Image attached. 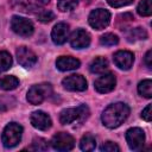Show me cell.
Returning a JSON list of instances; mask_svg holds the SVG:
<instances>
[{
	"mask_svg": "<svg viewBox=\"0 0 152 152\" xmlns=\"http://www.w3.org/2000/svg\"><path fill=\"white\" fill-rule=\"evenodd\" d=\"M129 115V107L124 102L109 104L102 113V124L108 128L119 127Z\"/></svg>",
	"mask_w": 152,
	"mask_h": 152,
	"instance_id": "6da1fadb",
	"label": "cell"
},
{
	"mask_svg": "<svg viewBox=\"0 0 152 152\" xmlns=\"http://www.w3.org/2000/svg\"><path fill=\"white\" fill-rule=\"evenodd\" d=\"M21 135H23V127L17 122H10L4 128L1 135L4 146L7 148H12L17 146L21 140Z\"/></svg>",
	"mask_w": 152,
	"mask_h": 152,
	"instance_id": "7a4b0ae2",
	"label": "cell"
},
{
	"mask_svg": "<svg viewBox=\"0 0 152 152\" xmlns=\"http://www.w3.org/2000/svg\"><path fill=\"white\" fill-rule=\"evenodd\" d=\"M89 115V108L86 104H81L76 108H68L61 112L59 121L63 125H69L75 121H83Z\"/></svg>",
	"mask_w": 152,
	"mask_h": 152,
	"instance_id": "3957f363",
	"label": "cell"
},
{
	"mask_svg": "<svg viewBox=\"0 0 152 152\" xmlns=\"http://www.w3.org/2000/svg\"><path fill=\"white\" fill-rule=\"evenodd\" d=\"M51 94H52V87L50 83L34 84L27 91V101L31 104H40Z\"/></svg>",
	"mask_w": 152,
	"mask_h": 152,
	"instance_id": "277c9868",
	"label": "cell"
},
{
	"mask_svg": "<svg viewBox=\"0 0 152 152\" xmlns=\"http://www.w3.org/2000/svg\"><path fill=\"white\" fill-rule=\"evenodd\" d=\"M89 25L95 30H102L108 26L110 21V13L103 8H96L90 12L88 17Z\"/></svg>",
	"mask_w": 152,
	"mask_h": 152,
	"instance_id": "5b68a950",
	"label": "cell"
},
{
	"mask_svg": "<svg viewBox=\"0 0 152 152\" xmlns=\"http://www.w3.org/2000/svg\"><path fill=\"white\" fill-rule=\"evenodd\" d=\"M126 140L131 150L139 151L142 148L145 144V133L139 127H133L127 129L126 132Z\"/></svg>",
	"mask_w": 152,
	"mask_h": 152,
	"instance_id": "8992f818",
	"label": "cell"
},
{
	"mask_svg": "<svg viewBox=\"0 0 152 152\" xmlns=\"http://www.w3.org/2000/svg\"><path fill=\"white\" fill-rule=\"evenodd\" d=\"M11 27H12V30L17 34H19L21 37H30V36H32L33 30H34L32 23L28 19L21 18V17H18V15H14L12 18Z\"/></svg>",
	"mask_w": 152,
	"mask_h": 152,
	"instance_id": "52a82bcc",
	"label": "cell"
},
{
	"mask_svg": "<svg viewBox=\"0 0 152 152\" xmlns=\"http://www.w3.org/2000/svg\"><path fill=\"white\" fill-rule=\"evenodd\" d=\"M51 146L57 151H70L75 146V139L65 132H59L53 135Z\"/></svg>",
	"mask_w": 152,
	"mask_h": 152,
	"instance_id": "ba28073f",
	"label": "cell"
},
{
	"mask_svg": "<svg viewBox=\"0 0 152 152\" xmlns=\"http://www.w3.org/2000/svg\"><path fill=\"white\" fill-rule=\"evenodd\" d=\"M62 84L66 90H70V91H83L88 87L86 78L82 75H77V74L66 76L65 78H63Z\"/></svg>",
	"mask_w": 152,
	"mask_h": 152,
	"instance_id": "9c48e42d",
	"label": "cell"
},
{
	"mask_svg": "<svg viewBox=\"0 0 152 152\" xmlns=\"http://www.w3.org/2000/svg\"><path fill=\"white\" fill-rule=\"evenodd\" d=\"M115 84H116V78L112 72H108V74L100 76L94 82V87H95L96 91H99L101 94H106V93L112 91L115 88Z\"/></svg>",
	"mask_w": 152,
	"mask_h": 152,
	"instance_id": "30bf717a",
	"label": "cell"
},
{
	"mask_svg": "<svg viewBox=\"0 0 152 152\" xmlns=\"http://www.w3.org/2000/svg\"><path fill=\"white\" fill-rule=\"evenodd\" d=\"M17 59L19 64L23 65L24 68H32L37 62V56L28 48L20 46L17 49Z\"/></svg>",
	"mask_w": 152,
	"mask_h": 152,
	"instance_id": "8fae6325",
	"label": "cell"
},
{
	"mask_svg": "<svg viewBox=\"0 0 152 152\" xmlns=\"http://www.w3.org/2000/svg\"><path fill=\"white\" fill-rule=\"evenodd\" d=\"M30 120H31L32 126H33L34 128L39 129V131H46V129H49V128L51 127V125H52L51 118H50L46 113H44V112H42V110H36V112H33V113L31 114Z\"/></svg>",
	"mask_w": 152,
	"mask_h": 152,
	"instance_id": "7c38bea8",
	"label": "cell"
},
{
	"mask_svg": "<svg viewBox=\"0 0 152 152\" xmlns=\"http://www.w3.org/2000/svg\"><path fill=\"white\" fill-rule=\"evenodd\" d=\"M70 44L74 49H86L90 44V36L87 31L78 28L71 33Z\"/></svg>",
	"mask_w": 152,
	"mask_h": 152,
	"instance_id": "4fadbf2b",
	"label": "cell"
},
{
	"mask_svg": "<svg viewBox=\"0 0 152 152\" xmlns=\"http://www.w3.org/2000/svg\"><path fill=\"white\" fill-rule=\"evenodd\" d=\"M113 59H114V63H115V65L118 68H120L122 70H128L133 65L134 55L132 52H129V51L120 50V51H118V52L114 53Z\"/></svg>",
	"mask_w": 152,
	"mask_h": 152,
	"instance_id": "5bb4252c",
	"label": "cell"
},
{
	"mask_svg": "<svg viewBox=\"0 0 152 152\" xmlns=\"http://www.w3.org/2000/svg\"><path fill=\"white\" fill-rule=\"evenodd\" d=\"M52 42L57 45H62L69 38V25L66 23H58L51 31Z\"/></svg>",
	"mask_w": 152,
	"mask_h": 152,
	"instance_id": "9a60e30c",
	"label": "cell"
},
{
	"mask_svg": "<svg viewBox=\"0 0 152 152\" xmlns=\"http://www.w3.org/2000/svg\"><path fill=\"white\" fill-rule=\"evenodd\" d=\"M81 62L77 58H74L71 56H61L56 61V66L61 71H69V70H75L80 68Z\"/></svg>",
	"mask_w": 152,
	"mask_h": 152,
	"instance_id": "2e32d148",
	"label": "cell"
},
{
	"mask_svg": "<svg viewBox=\"0 0 152 152\" xmlns=\"http://www.w3.org/2000/svg\"><path fill=\"white\" fill-rule=\"evenodd\" d=\"M89 69L93 74H101L108 69V62L104 57H96L90 63Z\"/></svg>",
	"mask_w": 152,
	"mask_h": 152,
	"instance_id": "e0dca14e",
	"label": "cell"
},
{
	"mask_svg": "<svg viewBox=\"0 0 152 152\" xmlns=\"http://www.w3.org/2000/svg\"><path fill=\"white\" fill-rule=\"evenodd\" d=\"M19 86V80L15 76H4L0 78V89L13 90Z\"/></svg>",
	"mask_w": 152,
	"mask_h": 152,
	"instance_id": "ac0fdd59",
	"label": "cell"
},
{
	"mask_svg": "<svg viewBox=\"0 0 152 152\" xmlns=\"http://www.w3.org/2000/svg\"><path fill=\"white\" fill-rule=\"evenodd\" d=\"M126 38H127L128 42H137V40L146 39L147 38V32L142 27H135V28L129 30L126 33Z\"/></svg>",
	"mask_w": 152,
	"mask_h": 152,
	"instance_id": "d6986e66",
	"label": "cell"
},
{
	"mask_svg": "<svg viewBox=\"0 0 152 152\" xmlns=\"http://www.w3.org/2000/svg\"><path fill=\"white\" fill-rule=\"evenodd\" d=\"M80 147L82 151H93L96 147V139L94 135L87 133L82 137L81 141H80Z\"/></svg>",
	"mask_w": 152,
	"mask_h": 152,
	"instance_id": "ffe728a7",
	"label": "cell"
},
{
	"mask_svg": "<svg viewBox=\"0 0 152 152\" xmlns=\"http://www.w3.org/2000/svg\"><path fill=\"white\" fill-rule=\"evenodd\" d=\"M138 91L141 96L146 99L152 97V82L151 80H144L138 84Z\"/></svg>",
	"mask_w": 152,
	"mask_h": 152,
	"instance_id": "44dd1931",
	"label": "cell"
},
{
	"mask_svg": "<svg viewBox=\"0 0 152 152\" xmlns=\"http://www.w3.org/2000/svg\"><path fill=\"white\" fill-rule=\"evenodd\" d=\"M138 13L142 17H148L152 14V0H141L137 8Z\"/></svg>",
	"mask_w": 152,
	"mask_h": 152,
	"instance_id": "7402d4cb",
	"label": "cell"
},
{
	"mask_svg": "<svg viewBox=\"0 0 152 152\" xmlns=\"http://www.w3.org/2000/svg\"><path fill=\"white\" fill-rule=\"evenodd\" d=\"M11 5L21 12H31V10H34L28 0H11Z\"/></svg>",
	"mask_w": 152,
	"mask_h": 152,
	"instance_id": "603a6c76",
	"label": "cell"
},
{
	"mask_svg": "<svg viewBox=\"0 0 152 152\" xmlns=\"http://www.w3.org/2000/svg\"><path fill=\"white\" fill-rule=\"evenodd\" d=\"M12 65V57L7 51H0V72L6 71Z\"/></svg>",
	"mask_w": 152,
	"mask_h": 152,
	"instance_id": "cb8c5ba5",
	"label": "cell"
},
{
	"mask_svg": "<svg viewBox=\"0 0 152 152\" xmlns=\"http://www.w3.org/2000/svg\"><path fill=\"white\" fill-rule=\"evenodd\" d=\"M78 4V0H57V7L62 12L72 11Z\"/></svg>",
	"mask_w": 152,
	"mask_h": 152,
	"instance_id": "d4e9b609",
	"label": "cell"
},
{
	"mask_svg": "<svg viewBox=\"0 0 152 152\" xmlns=\"http://www.w3.org/2000/svg\"><path fill=\"white\" fill-rule=\"evenodd\" d=\"M100 43L103 46H113V45H116L119 43V38L114 33H106V34L101 36Z\"/></svg>",
	"mask_w": 152,
	"mask_h": 152,
	"instance_id": "484cf974",
	"label": "cell"
},
{
	"mask_svg": "<svg viewBox=\"0 0 152 152\" xmlns=\"http://www.w3.org/2000/svg\"><path fill=\"white\" fill-rule=\"evenodd\" d=\"M37 18H38V20L42 21V23H49V21H51L52 19H55V14H53L51 11H45V10H43V11H39V12L37 13Z\"/></svg>",
	"mask_w": 152,
	"mask_h": 152,
	"instance_id": "4316f807",
	"label": "cell"
},
{
	"mask_svg": "<svg viewBox=\"0 0 152 152\" xmlns=\"http://www.w3.org/2000/svg\"><path fill=\"white\" fill-rule=\"evenodd\" d=\"M48 147H49V145H48L46 140H44L42 138H36L33 140V142H32V147L31 148L36 150V151H45V150H48Z\"/></svg>",
	"mask_w": 152,
	"mask_h": 152,
	"instance_id": "83f0119b",
	"label": "cell"
},
{
	"mask_svg": "<svg viewBox=\"0 0 152 152\" xmlns=\"http://www.w3.org/2000/svg\"><path fill=\"white\" fill-rule=\"evenodd\" d=\"M100 150L102 152H119L120 151V147L113 142V141H106L104 144H102V146L100 147Z\"/></svg>",
	"mask_w": 152,
	"mask_h": 152,
	"instance_id": "f1b7e54d",
	"label": "cell"
},
{
	"mask_svg": "<svg viewBox=\"0 0 152 152\" xmlns=\"http://www.w3.org/2000/svg\"><path fill=\"white\" fill-rule=\"evenodd\" d=\"M134 0H107V2L112 6V7H122V6H127L129 4H132Z\"/></svg>",
	"mask_w": 152,
	"mask_h": 152,
	"instance_id": "f546056e",
	"label": "cell"
},
{
	"mask_svg": "<svg viewBox=\"0 0 152 152\" xmlns=\"http://www.w3.org/2000/svg\"><path fill=\"white\" fill-rule=\"evenodd\" d=\"M141 118L146 121H151L152 119V114H151V104H147L146 108L141 112Z\"/></svg>",
	"mask_w": 152,
	"mask_h": 152,
	"instance_id": "4dcf8cb0",
	"label": "cell"
},
{
	"mask_svg": "<svg viewBox=\"0 0 152 152\" xmlns=\"http://www.w3.org/2000/svg\"><path fill=\"white\" fill-rule=\"evenodd\" d=\"M144 62H145V64L147 65V68H150V69L152 68V51H151V50H148V51L146 52Z\"/></svg>",
	"mask_w": 152,
	"mask_h": 152,
	"instance_id": "1f68e13d",
	"label": "cell"
},
{
	"mask_svg": "<svg viewBox=\"0 0 152 152\" xmlns=\"http://www.w3.org/2000/svg\"><path fill=\"white\" fill-rule=\"evenodd\" d=\"M7 108H8L7 104L0 99V110H1V112H5V110H7Z\"/></svg>",
	"mask_w": 152,
	"mask_h": 152,
	"instance_id": "d6a6232c",
	"label": "cell"
},
{
	"mask_svg": "<svg viewBox=\"0 0 152 152\" xmlns=\"http://www.w3.org/2000/svg\"><path fill=\"white\" fill-rule=\"evenodd\" d=\"M36 1H38V2H40V4H46V2H49V0H36Z\"/></svg>",
	"mask_w": 152,
	"mask_h": 152,
	"instance_id": "836d02e7",
	"label": "cell"
}]
</instances>
